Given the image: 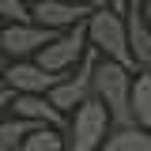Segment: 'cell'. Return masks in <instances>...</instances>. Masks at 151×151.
<instances>
[{"instance_id": "cell-1", "label": "cell", "mask_w": 151, "mask_h": 151, "mask_svg": "<svg viewBox=\"0 0 151 151\" xmlns=\"http://www.w3.org/2000/svg\"><path fill=\"white\" fill-rule=\"evenodd\" d=\"M132 68L110 57H98L94 64V98L110 110L113 125H136L132 117Z\"/></svg>"}, {"instance_id": "cell-2", "label": "cell", "mask_w": 151, "mask_h": 151, "mask_svg": "<svg viewBox=\"0 0 151 151\" xmlns=\"http://www.w3.org/2000/svg\"><path fill=\"white\" fill-rule=\"evenodd\" d=\"M87 42H91L102 57L136 68L132 45H129V23H125L121 12H113V8H94L91 15H87Z\"/></svg>"}, {"instance_id": "cell-3", "label": "cell", "mask_w": 151, "mask_h": 151, "mask_svg": "<svg viewBox=\"0 0 151 151\" xmlns=\"http://www.w3.org/2000/svg\"><path fill=\"white\" fill-rule=\"evenodd\" d=\"M110 129H113L110 110L91 94L87 102H79L72 110V121L64 129V151H98L102 140L110 136Z\"/></svg>"}, {"instance_id": "cell-4", "label": "cell", "mask_w": 151, "mask_h": 151, "mask_svg": "<svg viewBox=\"0 0 151 151\" xmlns=\"http://www.w3.org/2000/svg\"><path fill=\"white\" fill-rule=\"evenodd\" d=\"M87 49H91V42H87V19H83V23H76V27H68V30H60L34 60L45 68V72H60L64 76V72H72L76 64L87 57Z\"/></svg>"}, {"instance_id": "cell-5", "label": "cell", "mask_w": 151, "mask_h": 151, "mask_svg": "<svg viewBox=\"0 0 151 151\" xmlns=\"http://www.w3.org/2000/svg\"><path fill=\"white\" fill-rule=\"evenodd\" d=\"M98 57H102V53L91 45V49H87V57L76 64L72 72H64V79L49 91V98H53V106H57L60 113L76 110L79 102H87V98L94 94V64H98Z\"/></svg>"}, {"instance_id": "cell-6", "label": "cell", "mask_w": 151, "mask_h": 151, "mask_svg": "<svg viewBox=\"0 0 151 151\" xmlns=\"http://www.w3.org/2000/svg\"><path fill=\"white\" fill-rule=\"evenodd\" d=\"M60 30H49L42 23H4L0 27V45L8 60H27V57H38Z\"/></svg>"}, {"instance_id": "cell-7", "label": "cell", "mask_w": 151, "mask_h": 151, "mask_svg": "<svg viewBox=\"0 0 151 151\" xmlns=\"http://www.w3.org/2000/svg\"><path fill=\"white\" fill-rule=\"evenodd\" d=\"M60 79H64L60 72H45L34 57H27V60H8V64H4V83L15 94H49Z\"/></svg>"}, {"instance_id": "cell-8", "label": "cell", "mask_w": 151, "mask_h": 151, "mask_svg": "<svg viewBox=\"0 0 151 151\" xmlns=\"http://www.w3.org/2000/svg\"><path fill=\"white\" fill-rule=\"evenodd\" d=\"M91 12L94 8L79 4V0H38L34 8H30L34 23L49 27V30H68V27H76V23H83Z\"/></svg>"}, {"instance_id": "cell-9", "label": "cell", "mask_w": 151, "mask_h": 151, "mask_svg": "<svg viewBox=\"0 0 151 151\" xmlns=\"http://www.w3.org/2000/svg\"><path fill=\"white\" fill-rule=\"evenodd\" d=\"M12 110H15V117H27V121H38V125L68 129V125H64V113L53 106L49 94H15V98H12Z\"/></svg>"}, {"instance_id": "cell-10", "label": "cell", "mask_w": 151, "mask_h": 151, "mask_svg": "<svg viewBox=\"0 0 151 151\" xmlns=\"http://www.w3.org/2000/svg\"><path fill=\"white\" fill-rule=\"evenodd\" d=\"M98 151H151V136L140 125H113Z\"/></svg>"}, {"instance_id": "cell-11", "label": "cell", "mask_w": 151, "mask_h": 151, "mask_svg": "<svg viewBox=\"0 0 151 151\" xmlns=\"http://www.w3.org/2000/svg\"><path fill=\"white\" fill-rule=\"evenodd\" d=\"M132 117L151 136V68H144V72L132 79Z\"/></svg>"}, {"instance_id": "cell-12", "label": "cell", "mask_w": 151, "mask_h": 151, "mask_svg": "<svg viewBox=\"0 0 151 151\" xmlns=\"http://www.w3.org/2000/svg\"><path fill=\"white\" fill-rule=\"evenodd\" d=\"M34 129H42L38 121H27V117H8L0 121V151H15Z\"/></svg>"}, {"instance_id": "cell-13", "label": "cell", "mask_w": 151, "mask_h": 151, "mask_svg": "<svg viewBox=\"0 0 151 151\" xmlns=\"http://www.w3.org/2000/svg\"><path fill=\"white\" fill-rule=\"evenodd\" d=\"M60 132H64V129L42 125V129H34L15 151H64V136H60Z\"/></svg>"}, {"instance_id": "cell-14", "label": "cell", "mask_w": 151, "mask_h": 151, "mask_svg": "<svg viewBox=\"0 0 151 151\" xmlns=\"http://www.w3.org/2000/svg\"><path fill=\"white\" fill-rule=\"evenodd\" d=\"M0 19H4V23H34L30 8H27L23 0H0Z\"/></svg>"}, {"instance_id": "cell-15", "label": "cell", "mask_w": 151, "mask_h": 151, "mask_svg": "<svg viewBox=\"0 0 151 151\" xmlns=\"http://www.w3.org/2000/svg\"><path fill=\"white\" fill-rule=\"evenodd\" d=\"M12 98H15V91H12L8 83H0V113H4L8 106H12Z\"/></svg>"}, {"instance_id": "cell-16", "label": "cell", "mask_w": 151, "mask_h": 151, "mask_svg": "<svg viewBox=\"0 0 151 151\" xmlns=\"http://www.w3.org/2000/svg\"><path fill=\"white\" fill-rule=\"evenodd\" d=\"M106 8H113V12L125 15V12H129V0H106Z\"/></svg>"}, {"instance_id": "cell-17", "label": "cell", "mask_w": 151, "mask_h": 151, "mask_svg": "<svg viewBox=\"0 0 151 151\" xmlns=\"http://www.w3.org/2000/svg\"><path fill=\"white\" fill-rule=\"evenodd\" d=\"M79 4H87V8H106V0H79Z\"/></svg>"}, {"instance_id": "cell-18", "label": "cell", "mask_w": 151, "mask_h": 151, "mask_svg": "<svg viewBox=\"0 0 151 151\" xmlns=\"http://www.w3.org/2000/svg\"><path fill=\"white\" fill-rule=\"evenodd\" d=\"M144 19L151 23V0H144Z\"/></svg>"}, {"instance_id": "cell-19", "label": "cell", "mask_w": 151, "mask_h": 151, "mask_svg": "<svg viewBox=\"0 0 151 151\" xmlns=\"http://www.w3.org/2000/svg\"><path fill=\"white\" fill-rule=\"evenodd\" d=\"M4 64H8V53H4V45H0V68H4Z\"/></svg>"}, {"instance_id": "cell-20", "label": "cell", "mask_w": 151, "mask_h": 151, "mask_svg": "<svg viewBox=\"0 0 151 151\" xmlns=\"http://www.w3.org/2000/svg\"><path fill=\"white\" fill-rule=\"evenodd\" d=\"M0 83H4V68H0Z\"/></svg>"}, {"instance_id": "cell-21", "label": "cell", "mask_w": 151, "mask_h": 151, "mask_svg": "<svg viewBox=\"0 0 151 151\" xmlns=\"http://www.w3.org/2000/svg\"><path fill=\"white\" fill-rule=\"evenodd\" d=\"M0 27H4V19H0Z\"/></svg>"}]
</instances>
